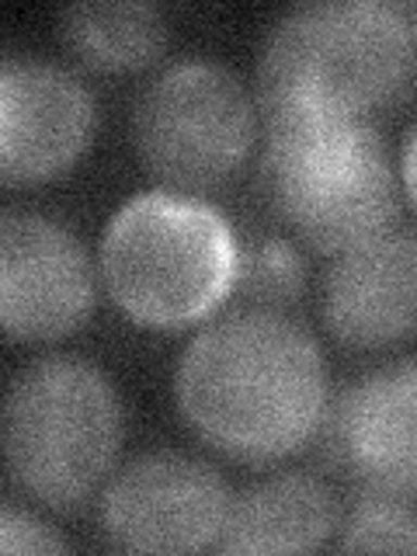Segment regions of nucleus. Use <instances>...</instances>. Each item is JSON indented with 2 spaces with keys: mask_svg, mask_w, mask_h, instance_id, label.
Segmentation results:
<instances>
[{
  "mask_svg": "<svg viewBox=\"0 0 417 556\" xmlns=\"http://www.w3.org/2000/svg\"><path fill=\"white\" fill-rule=\"evenodd\" d=\"M0 549L4 553H66L70 543L17 501H4L0 508Z\"/></svg>",
  "mask_w": 417,
  "mask_h": 556,
  "instance_id": "obj_16",
  "label": "nucleus"
},
{
  "mask_svg": "<svg viewBox=\"0 0 417 556\" xmlns=\"http://www.w3.org/2000/svg\"><path fill=\"white\" fill-rule=\"evenodd\" d=\"M237 233L202 195L139 191L109 219L98 271L112 303L139 327H191L233 295Z\"/></svg>",
  "mask_w": 417,
  "mask_h": 556,
  "instance_id": "obj_3",
  "label": "nucleus"
},
{
  "mask_svg": "<svg viewBox=\"0 0 417 556\" xmlns=\"http://www.w3.org/2000/svg\"><path fill=\"white\" fill-rule=\"evenodd\" d=\"M63 46L74 60L98 74H132L164 56L170 28L150 0H104L74 4L60 17Z\"/></svg>",
  "mask_w": 417,
  "mask_h": 556,
  "instance_id": "obj_13",
  "label": "nucleus"
},
{
  "mask_svg": "<svg viewBox=\"0 0 417 556\" xmlns=\"http://www.w3.org/2000/svg\"><path fill=\"white\" fill-rule=\"evenodd\" d=\"M257 101L233 70L213 60L164 66L132 104V147L170 191L202 195L248 164L257 139Z\"/></svg>",
  "mask_w": 417,
  "mask_h": 556,
  "instance_id": "obj_6",
  "label": "nucleus"
},
{
  "mask_svg": "<svg viewBox=\"0 0 417 556\" xmlns=\"http://www.w3.org/2000/svg\"><path fill=\"white\" fill-rule=\"evenodd\" d=\"M400 185H404V191L417 208V118L407 126L404 147H400Z\"/></svg>",
  "mask_w": 417,
  "mask_h": 556,
  "instance_id": "obj_17",
  "label": "nucleus"
},
{
  "mask_svg": "<svg viewBox=\"0 0 417 556\" xmlns=\"http://www.w3.org/2000/svg\"><path fill=\"white\" fill-rule=\"evenodd\" d=\"M341 526L334 491L303 469L261 477L230 501L223 553H313L324 549Z\"/></svg>",
  "mask_w": 417,
  "mask_h": 556,
  "instance_id": "obj_12",
  "label": "nucleus"
},
{
  "mask_svg": "<svg viewBox=\"0 0 417 556\" xmlns=\"http://www.w3.org/2000/svg\"><path fill=\"white\" fill-rule=\"evenodd\" d=\"M330 400L317 338L282 309L208 320L174 369V404L199 442L233 463H278L317 439Z\"/></svg>",
  "mask_w": 417,
  "mask_h": 556,
  "instance_id": "obj_1",
  "label": "nucleus"
},
{
  "mask_svg": "<svg viewBox=\"0 0 417 556\" xmlns=\"http://www.w3.org/2000/svg\"><path fill=\"white\" fill-rule=\"evenodd\" d=\"M417 80L404 4L309 0L268 28L257 56V112L282 122H369Z\"/></svg>",
  "mask_w": 417,
  "mask_h": 556,
  "instance_id": "obj_2",
  "label": "nucleus"
},
{
  "mask_svg": "<svg viewBox=\"0 0 417 556\" xmlns=\"http://www.w3.org/2000/svg\"><path fill=\"white\" fill-rule=\"evenodd\" d=\"M98 286L84 240L66 223L31 208L0 219V320L17 344L74 334L94 313Z\"/></svg>",
  "mask_w": 417,
  "mask_h": 556,
  "instance_id": "obj_8",
  "label": "nucleus"
},
{
  "mask_svg": "<svg viewBox=\"0 0 417 556\" xmlns=\"http://www.w3.org/2000/svg\"><path fill=\"white\" fill-rule=\"evenodd\" d=\"M313 442L355 491L417 497V358L344 382Z\"/></svg>",
  "mask_w": 417,
  "mask_h": 556,
  "instance_id": "obj_9",
  "label": "nucleus"
},
{
  "mask_svg": "<svg viewBox=\"0 0 417 556\" xmlns=\"http://www.w3.org/2000/svg\"><path fill=\"white\" fill-rule=\"evenodd\" d=\"M98 104L74 70L8 52L0 63V178L42 185L66 174L91 147Z\"/></svg>",
  "mask_w": 417,
  "mask_h": 556,
  "instance_id": "obj_10",
  "label": "nucleus"
},
{
  "mask_svg": "<svg viewBox=\"0 0 417 556\" xmlns=\"http://www.w3.org/2000/svg\"><path fill=\"white\" fill-rule=\"evenodd\" d=\"M404 17L410 28V49H414V74H417V4H404Z\"/></svg>",
  "mask_w": 417,
  "mask_h": 556,
  "instance_id": "obj_18",
  "label": "nucleus"
},
{
  "mask_svg": "<svg viewBox=\"0 0 417 556\" xmlns=\"http://www.w3.org/2000/svg\"><path fill=\"white\" fill-rule=\"evenodd\" d=\"M230 486L199 456L153 448L115 469L98 494L104 543L122 553L216 549L230 515Z\"/></svg>",
  "mask_w": 417,
  "mask_h": 556,
  "instance_id": "obj_7",
  "label": "nucleus"
},
{
  "mask_svg": "<svg viewBox=\"0 0 417 556\" xmlns=\"http://www.w3.org/2000/svg\"><path fill=\"white\" fill-rule=\"evenodd\" d=\"M327 334L355 352L417 338V230H387L330 257L320 282Z\"/></svg>",
  "mask_w": 417,
  "mask_h": 556,
  "instance_id": "obj_11",
  "label": "nucleus"
},
{
  "mask_svg": "<svg viewBox=\"0 0 417 556\" xmlns=\"http://www.w3.org/2000/svg\"><path fill=\"white\" fill-rule=\"evenodd\" d=\"M341 553H417V497L355 491L338 526Z\"/></svg>",
  "mask_w": 417,
  "mask_h": 556,
  "instance_id": "obj_15",
  "label": "nucleus"
},
{
  "mask_svg": "<svg viewBox=\"0 0 417 556\" xmlns=\"http://www.w3.org/2000/svg\"><path fill=\"white\" fill-rule=\"evenodd\" d=\"M257 188L295 243L330 257L393 230L404 191L372 122L265 126Z\"/></svg>",
  "mask_w": 417,
  "mask_h": 556,
  "instance_id": "obj_4",
  "label": "nucleus"
},
{
  "mask_svg": "<svg viewBox=\"0 0 417 556\" xmlns=\"http://www.w3.org/2000/svg\"><path fill=\"white\" fill-rule=\"evenodd\" d=\"M126 414L91 358L28 362L4 400V463L14 486L49 511L87 508L112 480Z\"/></svg>",
  "mask_w": 417,
  "mask_h": 556,
  "instance_id": "obj_5",
  "label": "nucleus"
},
{
  "mask_svg": "<svg viewBox=\"0 0 417 556\" xmlns=\"http://www.w3.org/2000/svg\"><path fill=\"white\" fill-rule=\"evenodd\" d=\"M306 292V257L300 243L282 233L237 237L233 295L254 309H286Z\"/></svg>",
  "mask_w": 417,
  "mask_h": 556,
  "instance_id": "obj_14",
  "label": "nucleus"
}]
</instances>
